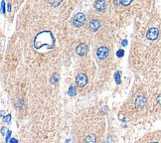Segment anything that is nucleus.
I'll use <instances>...</instances> for the list:
<instances>
[{
	"instance_id": "nucleus-1",
	"label": "nucleus",
	"mask_w": 161,
	"mask_h": 143,
	"mask_svg": "<svg viewBox=\"0 0 161 143\" xmlns=\"http://www.w3.org/2000/svg\"><path fill=\"white\" fill-rule=\"evenodd\" d=\"M73 22H74V25L76 27L83 26L85 24V22H86V16H85V14L82 12L77 13V14L75 15V17H74Z\"/></svg>"
},
{
	"instance_id": "nucleus-2",
	"label": "nucleus",
	"mask_w": 161,
	"mask_h": 143,
	"mask_svg": "<svg viewBox=\"0 0 161 143\" xmlns=\"http://www.w3.org/2000/svg\"><path fill=\"white\" fill-rule=\"evenodd\" d=\"M76 84H77L78 86L83 88V86H85L88 84V77L83 73L79 74V75L77 76V78H76Z\"/></svg>"
},
{
	"instance_id": "nucleus-3",
	"label": "nucleus",
	"mask_w": 161,
	"mask_h": 143,
	"mask_svg": "<svg viewBox=\"0 0 161 143\" xmlns=\"http://www.w3.org/2000/svg\"><path fill=\"white\" fill-rule=\"evenodd\" d=\"M108 49L106 48V47H100V48L97 50V56L98 59L100 60H104L108 56Z\"/></svg>"
},
{
	"instance_id": "nucleus-4",
	"label": "nucleus",
	"mask_w": 161,
	"mask_h": 143,
	"mask_svg": "<svg viewBox=\"0 0 161 143\" xmlns=\"http://www.w3.org/2000/svg\"><path fill=\"white\" fill-rule=\"evenodd\" d=\"M158 35H159V32H158V29L156 28H150L148 30V32L146 33V37L148 40H151V41H154L158 38Z\"/></svg>"
},
{
	"instance_id": "nucleus-5",
	"label": "nucleus",
	"mask_w": 161,
	"mask_h": 143,
	"mask_svg": "<svg viewBox=\"0 0 161 143\" xmlns=\"http://www.w3.org/2000/svg\"><path fill=\"white\" fill-rule=\"evenodd\" d=\"M88 51H89V47L87 44H80L77 47V49H76V52L80 56H85L88 53Z\"/></svg>"
},
{
	"instance_id": "nucleus-6",
	"label": "nucleus",
	"mask_w": 161,
	"mask_h": 143,
	"mask_svg": "<svg viewBox=\"0 0 161 143\" xmlns=\"http://www.w3.org/2000/svg\"><path fill=\"white\" fill-rule=\"evenodd\" d=\"M89 29L91 31H93V32H96V31L98 30V28L100 27V22L98 21L97 19H93V20H91V21L89 22Z\"/></svg>"
},
{
	"instance_id": "nucleus-7",
	"label": "nucleus",
	"mask_w": 161,
	"mask_h": 143,
	"mask_svg": "<svg viewBox=\"0 0 161 143\" xmlns=\"http://www.w3.org/2000/svg\"><path fill=\"white\" fill-rule=\"evenodd\" d=\"M145 104H146V98L144 97H142V95H139V97H136L135 99V106L137 108H142V107L145 106Z\"/></svg>"
},
{
	"instance_id": "nucleus-8",
	"label": "nucleus",
	"mask_w": 161,
	"mask_h": 143,
	"mask_svg": "<svg viewBox=\"0 0 161 143\" xmlns=\"http://www.w3.org/2000/svg\"><path fill=\"white\" fill-rule=\"evenodd\" d=\"M106 2L102 1V0H98L96 1L95 3V8L97 9L98 11H104L106 9Z\"/></svg>"
},
{
	"instance_id": "nucleus-9",
	"label": "nucleus",
	"mask_w": 161,
	"mask_h": 143,
	"mask_svg": "<svg viewBox=\"0 0 161 143\" xmlns=\"http://www.w3.org/2000/svg\"><path fill=\"white\" fill-rule=\"evenodd\" d=\"M97 142V138L95 135H89L85 139V143H96Z\"/></svg>"
},
{
	"instance_id": "nucleus-10",
	"label": "nucleus",
	"mask_w": 161,
	"mask_h": 143,
	"mask_svg": "<svg viewBox=\"0 0 161 143\" xmlns=\"http://www.w3.org/2000/svg\"><path fill=\"white\" fill-rule=\"evenodd\" d=\"M76 95H77V89L75 88V86H71V88L69 89V95L75 97Z\"/></svg>"
},
{
	"instance_id": "nucleus-11",
	"label": "nucleus",
	"mask_w": 161,
	"mask_h": 143,
	"mask_svg": "<svg viewBox=\"0 0 161 143\" xmlns=\"http://www.w3.org/2000/svg\"><path fill=\"white\" fill-rule=\"evenodd\" d=\"M115 82L117 84H119L120 82H121V80H120V72H117V73L115 74Z\"/></svg>"
},
{
	"instance_id": "nucleus-12",
	"label": "nucleus",
	"mask_w": 161,
	"mask_h": 143,
	"mask_svg": "<svg viewBox=\"0 0 161 143\" xmlns=\"http://www.w3.org/2000/svg\"><path fill=\"white\" fill-rule=\"evenodd\" d=\"M3 121L6 122V123H10V121H11V114H7V115L4 116V117H3Z\"/></svg>"
},
{
	"instance_id": "nucleus-13",
	"label": "nucleus",
	"mask_w": 161,
	"mask_h": 143,
	"mask_svg": "<svg viewBox=\"0 0 161 143\" xmlns=\"http://www.w3.org/2000/svg\"><path fill=\"white\" fill-rule=\"evenodd\" d=\"M131 3V0H120V4L122 5H129Z\"/></svg>"
},
{
	"instance_id": "nucleus-14",
	"label": "nucleus",
	"mask_w": 161,
	"mask_h": 143,
	"mask_svg": "<svg viewBox=\"0 0 161 143\" xmlns=\"http://www.w3.org/2000/svg\"><path fill=\"white\" fill-rule=\"evenodd\" d=\"M116 55H117V57H119V58L123 57V55H124V51H123V50H118V51H117V53H116Z\"/></svg>"
},
{
	"instance_id": "nucleus-15",
	"label": "nucleus",
	"mask_w": 161,
	"mask_h": 143,
	"mask_svg": "<svg viewBox=\"0 0 161 143\" xmlns=\"http://www.w3.org/2000/svg\"><path fill=\"white\" fill-rule=\"evenodd\" d=\"M11 131L10 130H7V135H6V143H9V138H10V136H11Z\"/></svg>"
},
{
	"instance_id": "nucleus-16",
	"label": "nucleus",
	"mask_w": 161,
	"mask_h": 143,
	"mask_svg": "<svg viewBox=\"0 0 161 143\" xmlns=\"http://www.w3.org/2000/svg\"><path fill=\"white\" fill-rule=\"evenodd\" d=\"M4 6H5V3H4V1H2V3H1V11H2V13H5V8H4Z\"/></svg>"
},
{
	"instance_id": "nucleus-17",
	"label": "nucleus",
	"mask_w": 161,
	"mask_h": 143,
	"mask_svg": "<svg viewBox=\"0 0 161 143\" xmlns=\"http://www.w3.org/2000/svg\"><path fill=\"white\" fill-rule=\"evenodd\" d=\"M7 131V129H6V127H2L1 128V133L2 135H5V132Z\"/></svg>"
},
{
	"instance_id": "nucleus-18",
	"label": "nucleus",
	"mask_w": 161,
	"mask_h": 143,
	"mask_svg": "<svg viewBox=\"0 0 161 143\" xmlns=\"http://www.w3.org/2000/svg\"><path fill=\"white\" fill-rule=\"evenodd\" d=\"M10 143H18V140L15 139V138H11V139H10Z\"/></svg>"
},
{
	"instance_id": "nucleus-19",
	"label": "nucleus",
	"mask_w": 161,
	"mask_h": 143,
	"mask_svg": "<svg viewBox=\"0 0 161 143\" xmlns=\"http://www.w3.org/2000/svg\"><path fill=\"white\" fill-rule=\"evenodd\" d=\"M121 45H122V46H126V45H127V41H126V40H123V41H122L121 42Z\"/></svg>"
},
{
	"instance_id": "nucleus-20",
	"label": "nucleus",
	"mask_w": 161,
	"mask_h": 143,
	"mask_svg": "<svg viewBox=\"0 0 161 143\" xmlns=\"http://www.w3.org/2000/svg\"><path fill=\"white\" fill-rule=\"evenodd\" d=\"M0 116H5V111H0Z\"/></svg>"
},
{
	"instance_id": "nucleus-21",
	"label": "nucleus",
	"mask_w": 161,
	"mask_h": 143,
	"mask_svg": "<svg viewBox=\"0 0 161 143\" xmlns=\"http://www.w3.org/2000/svg\"><path fill=\"white\" fill-rule=\"evenodd\" d=\"M8 11H11V5L10 4H8V9H7Z\"/></svg>"
},
{
	"instance_id": "nucleus-22",
	"label": "nucleus",
	"mask_w": 161,
	"mask_h": 143,
	"mask_svg": "<svg viewBox=\"0 0 161 143\" xmlns=\"http://www.w3.org/2000/svg\"><path fill=\"white\" fill-rule=\"evenodd\" d=\"M157 101H158V104H160V97H158V98H157Z\"/></svg>"
},
{
	"instance_id": "nucleus-23",
	"label": "nucleus",
	"mask_w": 161,
	"mask_h": 143,
	"mask_svg": "<svg viewBox=\"0 0 161 143\" xmlns=\"http://www.w3.org/2000/svg\"><path fill=\"white\" fill-rule=\"evenodd\" d=\"M151 143H158V142H151Z\"/></svg>"
}]
</instances>
